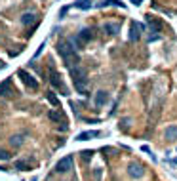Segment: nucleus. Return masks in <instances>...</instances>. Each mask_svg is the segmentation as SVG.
Returning <instances> with one entry per match:
<instances>
[{
    "label": "nucleus",
    "mask_w": 177,
    "mask_h": 181,
    "mask_svg": "<svg viewBox=\"0 0 177 181\" xmlns=\"http://www.w3.org/2000/svg\"><path fill=\"white\" fill-rule=\"evenodd\" d=\"M57 52H59V55L65 59L67 69H70V67H78L80 57H78L76 52H74V48H72V44H70V42L59 40V42H57Z\"/></svg>",
    "instance_id": "1"
},
{
    "label": "nucleus",
    "mask_w": 177,
    "mask_h": 181,
    "mask_svg": "<svg viewBox=\"0 0 177 181\" xmlns=\"http://www.w3.org/2000/svg\"><path fill=\"white\" fill-rule=\"evenodd\" d=\"M69 75H70V78H72V84H74V88H76V92L82 94V96H86L88 80H86L84 71L80 69V67H70V69H69Z\"/></svg>",
    "instance_id": "2"
},
{
    "label": "nucleus",
    "mask_w": 177,
    "mask_h": 181,
    "mask_svg": "<svg viewBox=\"0 0 177 181\" xmlns=\"http://www.w3.org/2000/svg\"><path fill=\"white\" fill-rule=\"evenodd\" d=\"M49 82H52V86L57 90V92H61L63 96H69L67 88H65V84H63V80H61V76H59V73H57L55 69H49Z\"/></svg>",
    "instance_id": "3"
},
{
    "label": "nucleus",
    "mask_w": 177,
    "mask_h": 181,
    "mask_svg": "<svg viewBox=\"0 0 177 181\" xmlns=\"http://www.w3.org/2000/svg\"><path fill=\"white\" fill-rule=\"evenodd\" d=\"M17 76L21 78V82H23L25 86H27L29 90H36V88H38V80H36L33 75H29L27 71H23V69H21V71L17 73Z\"/></svg>",
    "instance_id": "4"
},
{
    "label": "nucleus",
    "mask_w": 177,
    "mask_h": 181,
    "mask_svg": "<svg viewBox=\"0 0 177 181\" xmlns=\"http://www.w3.org/2000/svg\"><path fill=\"white\" fill-rule=\"evenodd\" d=\"M141 31H145L143 25H139L137 21H132V25H130V40L132 42H137L141 38Z\"/></svg>",
    "instance_id": "5"
},
{
    "label": "nucleus",
    "mask_w": 177,
    "mask_h": 181,
    "mask_svg": "<svg viewBox=\"0 0 177 181\" xmlns=\"http://www.w3.org/2000/svg\"><path fill=\"white\" fill-rule=\"evenodd\" d=\"M70 168H72V158H70V156L61 158V160L55 164V172H57V173H65V172H69Z\"/></svg>",
    "instance_id": "6"
},
{
    "label": "nucleus",
    "mask_w": 177,
    "mask_h": 181,
    "mask_svg": "<svg viewBox=\"0 0 177 181\" xmlns=\"http://www.w3.org/2000/svg\"><path fill=\"white\" fill-rule=\"evenodd\" d=\"M99 135H101V132H97V130H88V132H82V133L76 135V141H90V139H93V137H99Z\"/></svg>",
    "instance_id": "7"
},
{
    "label": "nucleus",
    "mask_w": 177,
    "mask_h": 181,
    "mask_svg": "<svg viewBox=\"0 0 177 181\" xmlns=\"http://www.w3.org/2000/svg\"><path fill=\"white\" fill-rule=\"evenodd\" d=\"M93 38V31L91 29H82L80 33H78V36H76V42L78 44H86V42H90Z\"/></svg>",
    "instance_id": "8"
},
{
    "label": "nucleus",
    "mask_w": 177,
    "mask_h": 181,
    "mask_svg": "<svg viewBox=\"0 0 177 181\" xmlns=\"http://www.w3.org/2000/svg\"><path fill=\"white\" fill-rule=\"evenodd\" d=\"M128 172H130V175H132V177H135V179H141V177L145 175V170H143L139 164H130Z\"/></svg>",
    "instance_id": "9"
},
{
    "label": "nucleus",
    "mask_w": 177,
    "mask_h": 181,
    "mask_svg": "<svg viewBox=\"0 0 177 181\" xmlns=\"http://www.w3.org/2000/svg\"><path fill=\"white\" fill-rule=\"evenodd\" d=\"M49 118H52L54 122H57V124H63V122H65V116H63V112L59 111V107L54 109V111H49Z\"/></svg>",
    "instance_id": "10"
},
{
    "label": "nucleus",
    "mask_w": 177,
    "mask_h": 181,
    "mask_svg": "<svg viewBox=\"0 0 177 181\" xmlns=\"http://www.w3.org/2000/svg\"><path fill=\"white\" fill-rule=\"evenodd\" d=\"M107 101H109V94H107V92H103V90L97 92V96H95V105H97V107H103Z\"/></svg>",
    "instance_id": "11"
},
{
    "label": "nucleus",
    "mask_w": 177,
    "mask_h": 181,
    "mask_svg": "<svg viewBox=\"0 0 177 181\" xmlns=\"http://www.w3.org/2000/svg\"><path fill=\"white\" fill-rule=\"evenodd\" d=\"M21 23L23 25H33V23H36V15L34 13H23V17H21Z\"/></svg>",
    "instance_id": "12"
},
{
    "label": "nucleus",
    "mask_w": 177,
    "mask_h": 181,
    "mask_svg": "<svg viewBox=\"0 0 177 181\" xmlns=\"http://www.w3.org/2000/svg\"><path fill=\"white\" fill-rule=\"evenodd\" d=\"M93 4H91V0H76L74 2V8H78V10H90Z\"/></svg>",
    "instance_id": "13"
},
{
    "label": "nucleus",
    "mask_w": 177,
    "mask_h": 181,
    "mask_svg": "<svg viewBox=\"0 0 177 181\" xmlns=\"http://www.w3.org/2000/svg\"><path fill=\"white\" fill-rule=\"evenodd\" d=\"M175 137H177V128L175 126L166 128V139H175Z\"/></svg>",
    "instance_id": "14"
},
{
    "label": "nucleus",
    "mask_w": 177,
    "mask_h": 181,
    "mask_svg": "<svg viewBox=\"0 0 177 181\" xmlns=\"http://www.w3.org/2000/svg\"><path fill=\"white\" fill-rule=\"evenodd\" d=\"M103 31H107L109 34H114V33L118 31V25H116V23H105V25H103Z\"/></svg>",
    "instance_id": "15"
},
{
    "label": "nucleus",
    "mask_w": 177,
    "mask_h": 181,
    "mask_svg": "<svg viewBox=\"0 0 177 181\" xmlns=\"http://www.w3.org/2000/svg\"><path fill=\"white\" fill-rule=\"evenodd\" d=\"M15 170H31V162L17 160V162H15Z\"/></svg>",
    "instance_id": "16"
},
{
    "label": "nucleus",
    "mask_w": 177,
    "mask_h": 181,
    "mask_svg": "<svg viewBox=\"0 0 177 181\" xmlns=\"http://www.w3.org/2000/svg\"><path fill=\"white\" fill-rule=\"evenodd\" d=\"M48 101L52 103V105H55V107H59V101H57V97L54 96V92H48Z\"/></svg>",
    "instance_id": "17"
},
{
    "label": "nucleus",
    "mask_w": 177,
    "mask_h": 181,
    "mask_svg": "<svg viewBox=\"0 0 177 181\" xmlns=\"http://www.w3.org/2000/svg\"><path fill=\"white\" fill-rule=\"evenodd\" d=\"M21 141H23V137H21V135H13V137L10 139V143H12L13 147H19V145H21Z\"/></svg>",
    "instance_id": "18"
},
{
    "label": "nucleus",
    "mask_w": 177,
    "mask_h": 181,
    "mask_svg": "<svg viewBox=\"0 0 177 181\" xmlns=\"http://www.w3.org/2000/svg\"><path fill=\"white\" fill-rule=\"evenodd\" d=\"M0 160H10V154L6 151H0Z\"/></svg>",
    "instance_id": "19"
},
{
    "label": "nucleus",
    "mask_w": 177,
    "mask_h": 181,
    "mask_svg": "<svg viewBox=\"0 0 177 181\" xmlns=\"http://www.w3.org/2000/svg\"><path fill=\"white\" fill-rule=\"evenodd\" d=\"M80 154H82V158H84V160H90L93 153H91V151H86V153H80Z\"/></svg>",
    "instance_id": "20"
},
{
    "label": "nucleus",
    "mask_w": 177,
    "mask_h": 181,
    "mask_svg": "<svg viewBox=\"0 0 177 181\" xmlns=\"http://www.w3.org/2000/svg\"><path fill=\"white\" fill-rule=\"evenodd\" d=\"M42 50H44V44H42V46H40V48H38V50L34 52V55H33V61H34V59H36V57H38V55L42 54ZM33 61H31V63H33Z\"/></svg>",
    "instance_id": "21"
},
{
    "label": "nucleus",
    "mask_w": 177,
    "mask_h": 181,
    "mask_svg": "<svg viewBox=\"0 0 177 181\" xmlns=\"http://www.w3.org/2000/svg\"><path fill=\"white\" fill-rule=\"evenodd\" d=\"M67 12H69V6H63V8H61V12H59V15H61V17H63V15H65V13H67Z\"/></svg>",
    "instance_id": "22"
},
{
    "label": "nucleus",
    "mask_w": 177,
    "mask_h": 181,
    "mask_svg": "<svg viewBox=\"0 0 177 181\" xmlns=\"http://www.w3.org/2000/svg\"><path fill=\"white\" fill-rule=\"evenodd\" d=\"M6 88H8V82H2V84H0V94H2Z\"/></svg>",
    "instance_id": "23"
},
{
    "label": "nucleus",
    "mask_w": 177,
    "mask_h": 181,
    "mask_svg": "<svg viewBox=\"0 0 177 181\" xmlns=\"http://www.w3.org/2000/svg\"><path fill=\"white\" fill-rule=\"evenodd\" d=\"M130 2H132V4H135V6H139V4L143 2V0H130Z\"/></svg>",
    "instance_id": "24"
}]
</instances>
